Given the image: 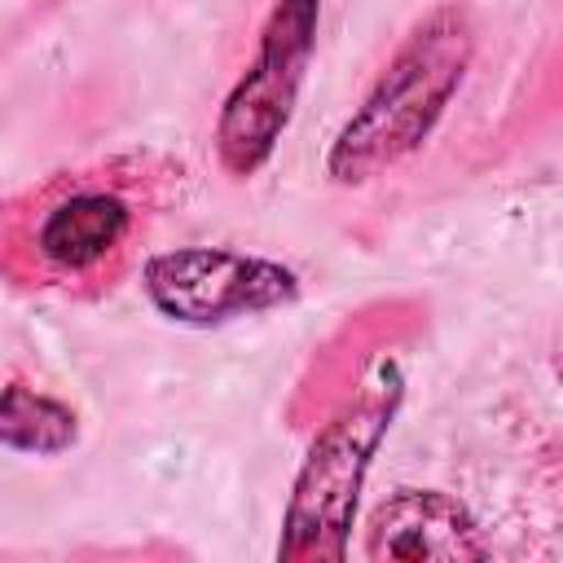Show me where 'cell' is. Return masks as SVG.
<instances>
[{
	"label": "cell",
	"instance_id": "obj_1",
	"mask_svg": "<svg viewBox=\"0 0 563 563\" xmlns=\"http://www.w3.org/2000/svg\"><path fill=\"white\" fill-rule=\"evenodd\" d=\"M180 176L172 158L119 154L22 189L4 207L9 282L70 299L114 290Z\"/></svg>",
	"mask_w": 563,
	"mask_h": 563
},
{
	"label": "cell",
	"instance_id": "obj_2",
	"mask_svg": "<svg viewBox=\"0 0 563 563\" xmlns=\"http://www.w3.org/2000/svg\"><path fill=\"white\" fill-rule=\"evenodd\" d=\"M475 57V22L462 0H444L427 9L361 106L347 114L339 136L325 150V176L334 185H365L409 154L444 119Z\"/></svg>",
	"mask_w": 563,
	"mask_h": 563
},
{
	"label": "cell",
	"instance_id": "obj_3",
	"mask_svg": "<svg viewBox=\"0 0 563 563\" xmlns=\"http://www.w3.org/2000/svg\"><path fill=\"white\" fill-rule=\"evenodd\" d=\"M400 409V374L383 369L356 400H343L308 444L282 515V559H343L356 497Z\"/></svg>",
	"mask_w": 563,
	"mask_h": 563
},
{
	"label": "cell",
	"instance_id": "obj_4",
	"mask_svg": "<svg viewBox=\"0 0 563 563\" xmlns=\"http://www.w3.org/2000/svg\"><path fill=\"white\" fill-rule=\"evenodd\" d=\"M317 26L321 0H273L255 40V57L229 88L216 119V158L233 180L255 176L290 128L299 88L317 53Z\"/></svg>",
	"mask_w": 563,
	"mask_h": 563
},
{
	"label": "cell",
	"instance_id": "obj_5",
	"mask_svg": "<svg viewBox=\"0 0 563 563\" xmlns=\"http://www.w3.org/2000/svg\"><path fill=\"white\" fill-rule=\"evenodd\" d=\"M141 286L150 303L176 325H224L299 299L295 268L229 246L158 251L145 260Z\"/></svg>",
	"mask_w": 563,
	"mask_h": 563
},
{
	"label": "cell",
	"instance_id": "obj_6",
	"mask_svg": "<svg viewBox=\"0 0 563 563\" xmlns=\"http://www.w3.org/2000/svg\"><path fill=\"white\" fill-rule=\"evenodd\" d=\"M475 515L440 488H396L365 519V559H488Z\"/></svg>",
	"mask_w": 563,
	"mask_h": 563
},
{
	"label": "cell",
	"instance_id": "obj_7",
	"mask_svg": "<svg viewBox=\"0 0 563 563\" xmlns=\"http://www.w3.org/2000/svg\"><path fill=\"white\" fill-rule=\"evenodd\" d=\"M0 440L13 453L57 457L79 440V413L70 405L26 387L18 374H9L4 400H0Z\"/></svg>",
	"mask_w": 563,
	"mask_h": 563
}]
</instances>
